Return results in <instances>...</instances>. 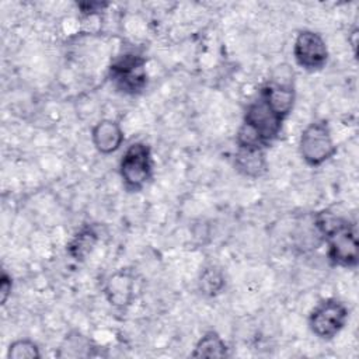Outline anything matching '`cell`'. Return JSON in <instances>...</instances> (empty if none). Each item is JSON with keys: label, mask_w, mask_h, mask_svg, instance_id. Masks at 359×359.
Masks as SVG:
<instances>
[{"label": "cell", "mask_w": 359, "mask_h": 359, "mask_svg": "<svg viewBox=\"0 0 359 359\" xmlns=\"http://www.w3.org/2000/svg\"><path fill=\"white\" fill-rule=\"evenodd\" d=\"M286 116L278 112L258 91L244 112L243 123L236 133L238 149L265 150L280 135Z\"/></svg>", "instance_id": "cell-1"}, {"label": "cell", "mask_w": 359, "mask_h": 359, "mask_svg": "<svg viewBox=\"0 0 359 359\" xmlns=\"http://www.w3.org/2000/svg\"><path fill=\"white\" fill-rule=\"evenodd\" d=\"M327 244L328 259L342 268H356L358 265V231L355 223L332 213H320L316 219Z\"/></svg>", "instance_id": "cell-2"}, {"label": "cell", "mask_w": 359, "mask_h": 359, "mask_svg": "<svg viewBox=\"0 0 359 359\" xmlns=\"http://www.w3.org/2000/svg\"><path fill=\"white\" fill-rule=\"evenodd\" d=\"M153 174V157L150 146L143 142L132 143L123 153L119 163L122 184L129 192H139L144 188Z\"/></svg>", "instance_id": "cell-3"}, {"label": "cell", "mask_w": 359, "mask_h": 359, "mask_svg": "<svg viewBox=\"0 0 359 359\" xmlns=\"http://www.w3.org/2000/svg\"><path fill=\"white\" fill-rule=\"evenodd\" d=\"M299 151L303 161L310 167L321 165L337 153V146L327 121L310 122L302 130Z\"/></svg>", "instance_id": "cell-4"}, {"label": "cell", "mask_w": 359, "mask_h": 359, "mask_svg": "<svg viewBox=\"0 0 359 359\" xmlns=\"http://www.w3.org/2000/svg\"><path fill=\"white\" fill-rule=\"evenodd\" d=\"M109 80L114 87L128 95H136L147 84L146 59L136 53H125L109 66Z\"/></svg>", "instance_id": "cell-5"}, {"label": "cell", "mask_w": 359, "mask_h": 359, "mask_svg": "<svg viewBox=\"0 0 359 359\" xmlns=\"http://www.w3.org/2000/svg\"><path fill=\"white\" fill-rule=\"evenodd\" d=\"M348 307L338 299L321 300L309 316V327L320 339H332L346 325Z\"/></svg>", "instance_id": "cell-6"}, {"label": "cell", "mask_w": 359, "mask_h": 359, "mask_svg": "<svg viewBox=\"0 0 359 359\" xmlns=\"http://www.w3.org/2000/svg\"><path fill=\"white\" fill-rule=\"evenodd\" d=\"M293 57L306 72H318L328 62V48L324 38L314 31H300L293 43Z\"/></svg>", "instance_id": "cell-7"}, {"label": "cell", "mask_w": 359, "mask_h": 359, "mask_svg": "<svg viewBox=\"0 0 359 359\" xmlns=\"http://www.w3.org/2000/svg\"><path fill=\"white\" fill-rule=\"evenodd\" d=\"M123 130L114 119H101L91 129L93 146L101 154L115 153L123 143Z\"/></svg>", "instance_id": "cell-8"}, {"label": "cell", "mask_w": 359, "mask_h": 359, "mask_svg": "<svg viewBox=\"0 0 359 359\" xmlns=\"http://www.w3.org/2000/svg\"><path fill=\"white\" fill-rule=\"evenodd\" d=\"M135 294V278L128 271L115 272L105 285V296L108 302L118 307L123 309L130 304Z\"/></svg>", "instance_id": "cell-9"}, {"label": "cell", "mask_w": 359, "mask_h": 359, "mask_svg": "<svg viewBox=\"0 0 359 359\" xmlns=\"http://www.w3.org/2000/svg\"><path fill=\"white\" fill-rule=\"evenodd\" d=\"M234 167L243 175L250 178H258L266 172V158L264 150L238 149L234 156Z\"/></svg>", "instance_id": "cell-10"}, {"label": "cell", "mask_w": 359, "mask_h": 359, "mask_svg": "<svg viewBox=\"0 0 359 359\" xmlns=\"http://www.w3.org/2000/svg\"><path fill=\"white\" fill-rule=\"evenodd\" d=\"M227 345L216 331L205 332L196 342L191 356L194 358H224L229 355Z\"/></svg>", "instance_id": "cell-11"}, {"label": "cell", "mask_w": 359, "mask_h": 359, "mask_svg": "<svg viewBox=\"0 0 359 359\" xmlns=\"http://www.w3.org/2000/svg\"><path fill=\"white\" fill-rule=\"evenodd\" d=\"M98 241V234L93 227H83L69 243L67 251L69 254L77 259L83 261L95 247Z\"/></svg>", "instance_id": "cell-12"}, {"label": "cell", "mask_w": 359, "mask_h": 359, "mask_svg": "<svg viewBox=\"0 0 359 359\" xmlns=\"http://www.w3.org/2000/svg\"><path fill=\"white\" fill-rule=\"evenodd\" d=\"M8 359H38L41 358L38 345L31 339L13 341L7 349Z\"/></svg>", "instance_id": "cell-13"}, {"label": "cell", "mask_w": 359, "mask_h": 359, "mask_svg": "<svg viewBox=\"0 0 359 359\" xmlns=\"http://www.w3.org/2000/svg\"><path fill=\"white\" fill-rule=\"evenodd\" d=\"M223 286H224V278L219 269L208 268L201 275L199 287L205 294L215 296V294L220 293Z\"/></svg>", "instance_id": "cell-14"}, {"label": "cell", "mask_w": 359, "mask_h": 359, "mask_svg": "<svg viewBox=\"0 0 359 359\" xmlns=\"http://www.w3.org/2000/svg\"><path fill=\"white\" fill-rule=\"evenodd\" d=\"M11 289H13V279L6 271H3L1 276H0V302H1V304H6L8 296L11 294Z\"/></svg>", "instance_id": "cell-15"}, {"label": "cell", "mask_w": 359, "mask_h": 359, "mask_svg": "<svg viewBox=\"0 0 359 359\" xmlns=\"http://www.w3.org/2000/svg\"><path fill=\"white\" fill-rule=\"evenodd\" d=\"M77 6L81 10V13L94 14L95 11H101L104 7H107L108 3H79Z\"/></svg>", "instance_id": "cell-16"}, {"label": "cell", "mask_w": 359, "mask_h": 359, "mask_svg": "<svg viewBox=\"0 0 359 359\" xmlns=\"http://www.w3.org/2000/svg\"><path fill=\"white\" fill-rule=\"evenodd\" d=\"M356 36H358V29H353V31H352V38H353V39H351L353 52H356Z\"/></svg>", "instance_id": "cell-17"}]
</instances>
